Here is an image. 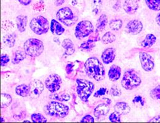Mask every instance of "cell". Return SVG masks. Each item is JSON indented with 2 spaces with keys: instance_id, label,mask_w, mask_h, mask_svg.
I'll return each instance as SVG.
<instances>
[{
  "instance_id": "20",
  "label": "cell",
  "mask_w": 160,
  "mask_h": 123,
  "mask_svg": "<svg viewBox=\"0 0 160 123\" xmlns=\"http://www.w3.org/2000/svg\"><path fill=\"white\" fill-rule=\"evenodd\" d=\"M28 22V18L26 16L19 15L16 18V23L18 29L20 32H25Z\"/></svg>"
},
{
  "instance_id": "12",
  "label": "cell",
  "mask_w": 160,
  "mask_h": 123,
  "mask_svg": "<svg viewBox=\"0 0 160 123\" xmlns=\"http://www.w3.org/2000/svg\"><path fill=\"white\" fill-rule=\"evenodd\" d=\"M140 0H125L123 8L124 11L129 14H134L139 7Z\"/></svg>"
},
{
  "instance_id": "21",
  "label": "cell",
  "mask_w": 160,
  "mask_h": 123,
  "mask_svg": "<svg viewBox=\"0 0 160 123\" xmlns=\"http://www.w3.org/2000/svg\"><path fill=\"white\" fill-rule=\"evenodd\" d=\"M30 87L26 84H21L16 88V93L17 95L22 97L29 96Z\"/></svg>"
},
{
  "instance_id": "46",
  "label": "cell",
  "mask_w": 160,
  "mask_h": 123,
  "mask_svg": "<svg viewBox=\"0 0 160 123\" xmlns=\"http://www.w3.org/2000/svg\"><path fill=\"white\" fill-rule=\"evenodd\" d=\"M64 1H65V0H55V4L57 6H59L62 4H63Z\"/></svg>"
},
{
  "instance_id": "22",
  "label": "cell",
  "mask_w": 160,
  "mask_h": 123,
  "mask_svg": "<svg viewBox=\"0 0 160 123\" xmlns=\"http://www.w3.org/2000/svg\"><path fill=\"white\" fill-rule=\"evenodd\" d=\"M157 41L156 37L153 34H148L145 39L141 42V46L143 48H150Z\"/></svg>"
},
{
  "instance_id": "10",
  "label": "cell",
  "mask_w": 160,
  "mask_h": 123,
  "mask_svg": "<svg viewBox=\"0 0 160 123\" xmlns=\"http://www.w3.org/2000/svg\"><path fill=\"white\" fill-rule=\"evenodd\" d=\"M141 66L145 71H152L155 67V62L152 56L145 52H142L139 55Z\"/></svg>"
},
{
  "instance_id": "32",
  "label": "cell",
  "mask_w": 160,
  "mask_h": 123,
  "mask_svg": "<svg viewBox=\"0 0 160 123\" xmlns=\"http://www.w3.org/2000/svg\"><path fill=\"white\" fill-rule=\"evenodd\" d=\"M103 0H92V11L95 14L100 12Z\"/></svg>"
},
{
  "instance_id": "33",
  "label": "cell",
  "mask_w": 160,
  "mask_h": 123,
  "mask_svg": "<svg viewBox=\"0 0 160 123\" xmlns=\"http://www.w3.org/2000/svg\"><path fill=\"white\" fill-rule=\"evenodd\" d=\"M95 41L91 39H89L88 41H84L83 42L81 45V48L83 49V50H90L93 48L96 45H95Z\"/></svg>"
},
{
  "instance_id": "27",
  "label": "cell",
  "mask_w": 160,
  "mask_h": 123,
  "mask_svg": "<svg viewBox=\"0 0 160 123\" xmlns=\"http://www.w3.org/2000/svg\"><path fill=\"white\" fill-rule=\"evenodd\" d=\"M149 9L153 11H160V0H145Z\"/></svg>"
},
{
  "instance_id": "9",
  "label": "cell",
  "mask_w": 160,
  "mask_h": 123,
  "mask_svg": "<svg viewBox=\"0 0 160 123\" xmlns=\"http://www.w3.org/2000/svg\"><path fill=\"white\" fill-rule=\"evenodd\" d=\"M62 83L60 76L56 74L49 75L45 80V85L47 89L51 93H54L60 88Z\"/></svg>"
},
{
  "instance_id": "38",
  "label": "cell",
  "mask_w": 160,
  "mask_h": 123,
  "mask_svg": "<svg viewBox=\"0 0 160 123\" xmlns=\"http://www.w3.org/2000/svg\"><path fill=\"white\" fill-rule=\"evenodd\" d=\"M110 94L113 96H120L121 95V91L117 86H113L110 90Z\"/></svg>"
},
{
  "instance_id": "4",
  "label": "cell",
  "mask_w": 160,
  "mask_h": 123,
  "mask_svg": "<svg viewBox=\"0 0 160 123\" xmlns=\"http://www.w3.org/2000/svg\"><path fill=\"white\" fill-rule=\"evenodd\" d=\"M24 51L27 55L31 57H38L40 56L44 50L42 41L38 39H29L24 43Z\"/></svg>"
},
{
  "instance_id": "24",
  "label": "cell",
  "mask_w": 160,
  "mask_h": 123,
  "mask_svg": "<svg viewBox=\"0 0 160 123\" xmlns=\"http://www.w3.org/2000/svg\"><path fill=\"white\" fill-rule=\"evenodd\" d=\"M108 23V18L105 14H102L97 22V29L99 31L103 30L107 26Z\"/></svg>"
},
{
  "instance_id": "3",
  "label": "cell",
  "mask_w": 160,
  "mask_h": 123,
  "mask_svg": "<svg viewBox=\"0 0 160 123\" xmlns=\"http://www.w3.org/2000/svg\"><path fill=\"white\" fill-rule=\"evenodd\" d=\"M46 114L51 116L62 118L67 116L69 112L68 106L58 102H51L44 109Z\"/></svg>"
},
{
  "instance_id": "16",
  "label": "cell",
  "mask_w": 160,
  "mask_h": 123,
  "mask_svg": "<svg viewBox=\"0 0 160 123\" xmlns=\"http://www.w3.org/2000/svg\"><path fill=\"white\" fill-rule=\"evenodd\" d=\"M121 67L117 65H112L109 71H108V78L109 79L112 81L115 82L118 81L121 77Z\"/></svg>"
},
{
  "instance_id": "13",
  "label": "cell",
  "mask_w": 160,
  "mask_h": 123,
  "mask_svg": "<svg viewBox=\"0 0 160 123\" xmlns=\"http://www.w3.org/2000/svg\"><path fill=\"white\" fill-rule=\"evenodd\" d=\"M126 29L128 32L133 35H137L139 34L142 30V23L139 20H132L129 21L126 25Z\"/></svg>"
},
{
  "instance_id": "15",
  "label": "cell",
  "mask_w": 160,
  "mask_h": 123,
  "mask_svg": "<svg viewBox=\"0 0 160 123\" xmlns=\"http://www.w3.org/2000/svg\"><path fill=\"white\" fill-rule=\"evenodd\" d=\"M116 57V50L113 48H108L105 50L101 56L103 62L105 64H108L114 61Z\"/></svg>"
},
{
  "instance_id": "25",
  "label": "cell",
  "mask_w": 160,
  "mask_h": 123,
  "mask_svg": "<svg viewBox=\"0 0 160 123\" xmlns=\"http://www.w3.org/2000/svg\"><path fill=\"white\" fill-rule=\"evenodd\" d=\"M1 108H6L7 107H8L10 104L12 102V99L11 97V96L9 94H1Z\"/></svg>"
},
{
  "instance_id": "35",
  "label": "cell",
  "mask_w": 160,
  "mask_h": 123,
  "mask_svg": "<svg viewBox=\"0 0 160 123\" xmlns=\"http://www.w3.org/2000/svg\"><path fill=\"white\" fill-rule=\"evenodd\" d=\"M1 27L4 30L9 31L11 30L12 29H14V24L11 21H4L2 22L1 24Z\"/></svg>"
},
{
  "instance_id": "43",
  "label": "cell",
  "mask_w": 160,
  "mask_h": 123,
  "mask_svg": "<svg viewBox=\"0 0 160 123\" xmlns=\"http://www.w3.org/2000/svg\"><path fill=\"white\" fill-rule=\"evenodd\" d=\"M73 64H67V66H66V72L68 74H70L73 71Z\"/></svg>"
},
{
  "instance_id": "2",
  "label": "cell",
  "mask_w": 160,
  "mask_h": 123,
  "mask_svg": "<svg viewBox=\"0 0 160 123\" xmlns=\"http://www.w3.org/2000/svg\"><path fill=\"white\" fill-rule=\"evenodd\" d=\"M77 92L80 99L84 102H88L89 98L94 89V84L89 81L84 79H77Z\"/></svg>"
},
{
  "instance_id": "26",
  "label": "cell",
  "mask_w": 160,
  "mask_h": 123,
  "mask_svg": "<svg viewBox=\"0 0 160 123\" xmlns=\"http://www.w3.org/2000/svg\"><path fill=\"white\" fill-rule=\"evenodd\" d=\"M2 40H3V43H4V45L9 48L13 47L14 46L15 42H16L15 38H14V35H12V34H7V35H4L2 38Z\"/></svg>"
},
{
  "instance_id": "14",
  "label": "cell",
  "mask_w": 160,
  "mask_h": 123,
  "mask_svg": "<svg viewBox=\"0 0 160 123\" xmlns=\"http://www.w3.org/2000/svg\"><path fill=\"white\" fill-rule=\"evenodd\" d=\"M110 111V108L108 104L105 103H102L99 104L94 110V116L98 120H104L107 116Z\"/></svg>"
},
{
  "instance_id": "31",
  "label": "cell",
  "mask_w": 160,
  "mask_h": 123,
  "mask_svg": "<svg viewBox=\"0 0 160 123\" xmlns=\"http://www.w3.org/2000/svg\"><path fill=\"white\" fill-rule=\"evenodd\" d=\"M32 121L34 123H46L47 120L46 118L40 113H34L31 116Z\"/></svg>"
},
{
  "instance_id": "36",
  "label": "cell",
  "mask_w": 160,
  "mask_h": 123,
  "mask_svg": "<svg viewBox=\"0 0 160 123\" xmlns=\"http://www.w3.org/2000/svg\"><path fill=\"white\" fill-rule=\"evenodd\" d=\"M109 120L111 122H121V115L117 112L115 111L109 116Z\"/></svg>"
},
{
  "instance_id": "42",
  "label": "cell",
  "mask_w": 160,
  "mask_h": 123,
  "mask_svg": "<svg viewBox=\"0 0 160 123\" xmlns=\"http://www.w3.org/2000/svg\"><path fill=\"white\" fill-rule=\"evenodd\" d=\"M132 102L134 103H139L141 104L142 106H143L144 103H145V102H144L143 98L141 96H136V97H134V99L132 100Z\"/></svg>"
},
{
  "instance_id": "48",
  "label": "cell",
  "mask_w": 160,
  "mask_h": 123,
  "mask_svg": "<svg viewBox=\"0 0 160 123\" xmlns=\"http://www.w3.org/2000/svg\"><path fill=\"white\" fill-rule=\"evenodd\" d=\"M1 122H4V120H3V118H2V117L1 118Z\"/></svg>"
},
{
  "instance_id": "19",
  "label": "cell",
  "mask_w": 160,
  "mask_h": 123,
  "mask_svg": "<svg viewBox=\"0 0 160 123\" xmlns=\"http://www.w3.org/2000/svg\"><path fill=\"white\" fill-rule=\"evenodd\" d=\"M62 46H63V48L65 49V55L70 56V55H72L74 53L75 48L73 43L69 39H65L62 43Z\"/></svg>"
},
{
  "instance_id": "1",
  "label": "cell",
  "mask_w": 160,
  "mask_h": 123,
  "mask_svg": "<svg viewBox=\"0 0 160 123\" xmlns=\"http://www.w3.org/2000/svg\"><path fill=\"white\" fill-rule=\"evenodd\" d=\"M87 76L96 81H102L105 76V68L100 61L95 57L88 58L84 64Z\"/></svg>"
},
{
  "instance_id": "11",
  "label": "cell",
  "mask_w": 160,
  "mask_h": 123,
  "mask_svg": "<svg viewBox=\"0 0 160 123\" xmlns=\"http://www.w3.org/2000/svg\"><path fill=\"white\" fill-rule=\"evenodd\" d=\"M29 97L32 99H37L39 97L44 90V85L40 80L35 79L30 82Z\"/></svg>"
},
{
  "instance_id": "6",
  "label": "cell",
  "mask_w": 160,
  "mask_h": 123,
  "mask_svg": "<svg viewBox=\"0 0 160 123\" xmlns=\"http://www.w3.org/2000/svg\"><path fill=\"white\" fill-rule=\"evenodd\" d=\"M31 30L36 34L40 35L47 33L49 29V23L47 19L42 16L33 18L30 22Z\"/></svg>"
},
{
  "instance_id": "41",
  "label": "cell",
  "mask_w": 160,
  "mask_h": 123,
  "mask_svg": "<svg viewBox=\"0 0 160 123\" xmlns=\"http://www.w3.org/2000/svg\"><path fill=\"white\" fill-rule=\"evenodd\" d=\"M81 122H82V123H86V122L94 123V118L92 116H91L89 115H86L84 117L82 118V119L81 120Z\"/></svg>"
},
{
  "instance_id": "49",
  "label": "cell",
  "mask_w": 160,
  "mask_h": 123,
  "mask_svg": "<svg viewBox=\"0 0 160 123\" xmlns=\"http://www.w3.org/2000/svg\"><path fill=\"white\" fill-rule=\"evenodd\" d=\"M25 122H30L29 121H25Z\"/></svg>"
},
{
  "instance_id": "44",
  "label": "cell",
  "mask_w": 160,
  "mask_h": 123,
  "mask_svg": "<svg viewBox=\"0 0 160 123\" xmlns=\"http://www.w3.org/2000/svg\"><path fill=\"white\" fill-rule=\"evenodd\" d=\"M18 1L23 6H28L32 2V0H18Z\"/></svg>"
},
{
  "instance_id": "18",
  "label": "cell",
  "mask_w": 160,
  "mask_h": 123,
  "mask_svg": "<svg viewBox=\"0 0 160 123\" xmlns=\"http://www.w3.org/2000/svg\"><path fill=\"white\" fill-rule=\"evenodd\" d=\"M51 31L52 34L56 35H60L65 32V29L60 23L55 19H52L51 22Z\"/></svg>"
},
{
  "instance_id": "8",
  "label": "cell",
  "mask_w": 160,
  "mask_h": 123,
  "mask_svg": "<svg viewBox=\"0 0 160 123\" xmlns=\"http://www.w3.org/2000/svg\"><path fill=\"white\" fill-rule=\"evenodd\" d=\"M93 31L94 27L90 21H82L77 24L75 30V35L76 38L81 39L91 35Z\"/></svg>"
},
{
  "instance_id": "29",
  "label": "cell",
  "mask_w": 160,
  "mask_h": 123,
  "mask_svg": "<svg viewBox=\"0 0 160 123\" xmlns=\"http://www.w3.org/2000/svg\"><path fill=\"white\" fill-rule=\"evenodd\" d=\"M50 98H52L54 100H57L60 102H67L70 99V96L68 94H56L53 95H51Z\"/></svg>"
},
{
  "instance_id": "28",
  "label": "cell",
  "mask_w": 160,
  "mask_h": 123,
  "mask_svg": "<svg viewBox=\"0 0 160 123\" xmlns=\"http://www.w3.org/2000/svg\"><path fill=\"white\" fill-rule=\"evenodd\" d=\"M116 40V36L112 32H108L105 33L102 38V41L104 44L112 43Z\"/></svg>"
},
{
  "instance_id": "23",
  "label": "cell",
  "mask_w": 160,
  "mask_h": 123,
  "mask_svg": "<svg viewBox=\"0 0 160 123\" xmlns=\"http://www.w3.org/2000/svg\"><path fill=\"white\" fill-rule=\"evenodd\" d=\"M27 54L25 51H22L21 50L16 51L14 54L13 58L12 60V62L14 64H18L20 63V62H22L25 58H26Z\"/></svg>"
},
{
  "instance_id": "47",
  "label": "cell",
  "mask_w": 160,
  "mask_h": 123,
  "mask_svg": "<svg viewBox=\"0 0 160 123\" xmlns=\"http://www.w3.org/2000/svg\"><path fill=\"white\" fill-rule=\"evenodd\" d=\"M156 22L159 25H160V13L158 14V16L156 18Z\"/></svg>"
},
{
  "instance_id": "30",
  "label": "cell",
  "mask_w": 160,
  "mask_h": 123,
  "mask_svg": "<svg viewBox=\"0 0 160 123\" xmlns=\"http://www.w3.org/2000/svg\"><path fill=\"white\" fill-rule=\"evenodd\" d=\"M122 22L120 19H113L110 22V28L115 31H118L122 27Z\"/></svg>"
},
{
  "instance_id": "39",
  "label": "cell",
  "mask_w": 160,
  "mask_h": 123,
  "mask_svg": "<svg viewBox=\"0 0 160 123\" xmlns=\"http://www.w3.org/2000/svg\"><path fill=\"white\" fill-rule=\"evenodd\" d=\"M10 61V58H9V56L6 55V54H3L1 55V66H6V64L9 62Z\"/></svg>"
},
{
  "instance_id": "40",
  "label": "cell",
  "mask_w": 160,
  "mask_h": 123,
  "mask_svg": "<svg viewBox=\"0 0 160 123\" xmlns=\"http://www.w3.org/2000/svg\"><path fill=\"white\" fill-rule=\"evenodd\" d=\"M107 92V89L106 88H99V90H98L96 93L94 95V96L95 97H100L102 95H104Z\"/></svg>"
},
{
  "instance_id": "17",
  "label": "cell",
  "mask_w": 160,
  "mask_h": 123,
  "mask_svg": "<svg viewBox=\"0 0 160 123\" xmlns=\"http://www.w3.org/2000/svg\"><path fill=\"white\" fill-rule=\"evenodd\" d=\"M115 111L119 113L120 115H124L128 114L131 111V108L129 104L126 102L117 103L114 106Z\"/></svg>"
},
{
  "instance_id": "5",
  "label": "cell",
  "mask_w": 160,
  "mask_h": 123,
  "mask_svg": "<svg viewBox=\"0 0 160 123\" xmlns=\"http://www.w3.org/2000/svg\"><path fill=\"white\" fill-rule=\"evenodd\" d=\"M141 79L134 70H129L126 71L121 80V85L126 90H132L141 83Z\"/></svg>"
},
{
  "instance_id": "34",
  "label": "cell",
  "mask_w": 160,
  "mask_h": 123,
  "mask_svg": "<svg viewBox=\"0 0 160 123\" xmlns=\"http://www.w3.org/2000/svg\"><path fill=\"white\" fill-rule=\"evenodd\" d=\"M150 96L153 99L160 100V85L151 90Z\"/></svg>"
},
{
  "instance_id": "45",
  "label": "cell",
  "mask_w": 160,
  "mask_h": 123,
  "mask_svg": "<svg viewBox=\"0 0 160 123\" xmlns=\"http://www.w3.org/2000/svg\"><path fill=\"white\" fill-rule=\"evenodd\" d=\"M149 122H151V123H155V122L160 123V116H157L154 117L151 120H150Z\"/></svg>"
},
{
  "instance_id": "7",
  "label": "cell",
  "mask_w": 160,
  "mask_h": 123,
  "mask_svg": "<svg viewBox=\"0 0 160 123\" xmlns=\"http://www.w3.org/2000/svg\"><path fill=\"white\" fill-rule=\"evenodd\" d=\"M56 18L58 21L68 27L73 25L77 21V17L74 16L72 11L68 7L60 9L56 14Z\"/></svg>"
},
{
  "instance_id": "37",
  "label": "cell",
  "mask_w": 160,
  "mask_h": 123,
  "mask_svg": "<svg viewBox=\"0 0 160 123\" xmlns=\"http://www.w3.org/2000/svg\"><path fill=\"white\" fill-rule=\"evenodd\" d=\"M33 9L37 11H42L44 9V4L42 1L37 2L33 4Z\"/></svg>"
}]
</instances>
